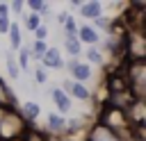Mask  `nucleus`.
<instances>
[{"instance_id": "1", "label": "nucleus", "mask_w": 146, "mask_h": 141, "mask_svg": "<svg viewBox=\"0 0 146 141\" xmlns=\"http://www.w3.org/2000/svg\"><path fill=\"white\" fill-rule=\"evenodd\" d=\"M64 86H62V91L71 98H78V100H89L91 98V93H89V89L84 86V84H80V82H71V80H66V82H62Z\"/></svg>"}, {"instance_id": "2", "label": "nucleus", "mask_w": 146, "mask_h": 141, "mask_svg": "<svg viewBox=\"0 0 146 141\" xmlns=\"http://www.w3.org/2000/svg\"><path fill=\"white\" fill-rule=\"evenodd\" d=\"M68 70H71V77H73L75 82H80V84L87 82V80H91V66H89V64H80V61L73 59V61L68 64ZM73 80H71V82H73Z\"/></svg>"}, {"instance_id": "3", "label": "nucleus", "mask_w": 146, "mask_h": 141, "mask_svg": "<svg viewBox=\"0 0 146 141\" xmlns=\"http://www.w3.org/2000/svg\"><path fill=\"white\" fill-rule=\"evenodd\" d=\"M41 64H43V68H64V59H62V55H59V50L57 48H48L46 52H43V57H41Z\"/></svg>"}, {"instance_id": "4", "label": "nucleus", "mask_w": 146, "mask_h": 141, "mask_svg": "<svg viewBox=\"0 0 146 141\" xmlns=\"http://www.w3.org/2000/svg\"><path fill=\"white\" fill-rule=\"evenodd\" d=\"M89 141H119L116 132L107 125H96L91 132H89Z\"/></svg>"}, {"instance_id": "5", "label": "nucleus", "mask_w": 146, "mask_h": 141, "mask_svg": "<svg viewBox=\"0 0 146 141\" xmlns=\"http://www.w3.org/2000/svg\"><path fill=\"white\" fill-rule=\"evenodd\" d=\"M52 100H55V105H57V109L62 111V114H66V111H71V98L62 91V89H52ZM59 114V116H62Z\"/></svg>"}, {"instance_id": "6", "label": "nucleus", "mask_w": 146, "mask_h": 141, "mask_svg": "<svg viewBox=\"0 0 146 141\" xmlns=\"http://www.w3.org/2000/svg\"><path fill=\"white\" fill-rule=\"evenodd\" d=\"M75 39H78L80 43H96V41H98V32H96L91 25H82V27H78Z\"/></svg>"}, {"instance_id": "7", "label": "nucleus", "mask_w": 146, "mask_h": 141, "mask_svg": "<svg viewBox=\"0 0 146 141\" xmlns=\"http://www.w3.org/2000/svg\"><path fill=\"white\" fill-rule=\"evenodd\" d=\"M80 14L84 16V18H100V14H103V5L100 2H82V7H80Z\"/></svg>"}, {"instance_id": "8", "label": "nucleus", "mask_w": 146, "mask_h": 141, "mask_svg": "<svg viewBox=\"0 0 146 141\" xmlns=\"http://www.w3.org/2000/svg\"><path fill=\"white\" fill-rule=\"evenodd\" d=\"M9 43H11V50H21V43H23V36H21V30H18V25L16 23H11L9 25Z\"/></svg>"}, {"instance_id": "9", "label": "nucleus", "mask_w": 146, "mask_h": 141, "mask_svg": "<svg viewBox=\"0 0 146 141\" xmlns=\"http://www.w3.org/2000/svg\"><path fill=\"white\" fill-rule=\"evenodd\" d=\"M64 125H66V118L59 116V114H48V130L50 132H64Z\"/></svg>"}, {"instance_id": "10", "label": "nucleus", "mask_w": 146, "mask_h": 141, "mask_svg": "<svg viewBox=\"0 0 146 141\" xmlns=\"http://www.w3.org/2000/svg\"><path fill=\"white\" fill-rule=\"evenodd\" d=\"M62 25H64V36H66V39H75V34H78V23H75V18H73V16H66V20H64Z\"/></svg>"}, {"instance_id": "11", "label": "nucleus", "mask_w": 146, "mask_h": 141, "mask_svg": "<svg viewBox=\"0 0 146 141\" xmlns=\"http://www.w3.org/2000/svg\"><path fill=\"white\" fill-rule=\"evenodd\" d=\"M27 7L32 9L30 14H39V16H48V2H41V0H30L27 2Z\"/></svg>"}, {"instance_id": "12", "label": "nucleus", "mask_w": 146, "mask_h": 141, "mask_svg": "<svg viewBox=\"0 0 146 141\" xmlns=\"http://www.w3.org/2000/svg\"><path fill=\"white\" fill-rule=\"evenodd\" d=\"M64 45H66V52H68L71 57H80V52H82V43H80L78 39H64Z\"/></svg>"}, {"instance_id": "13", "label": "nucleus", "mask_w": 146, "mask_h": 141, "mask_svg": "<svg viewBox=\"0 0 146 141\" xmlns=\"http://www.w3.org/2000/svg\"><path fill=\"white\" fill-rule=\"evenodd\" d=\"M39 105L36 102H32V100H27V102H23V114H25V118L27 121H32V118H36L39 116Z\"/></svg>"}, {"instance_id": "14", "label": "nucleus", "mask_w": 146, "mask_h": 141, "mask_svg": "<svg viewBox=\"0 0 146 141\" xmlns=\"http://www.w3.org/2000/svg\"><path fill=\"white\" fill-rule=\"evenodd\" d=\"M46 50H48L46 41H34V43H32V48H30V55H32V57H36V59H41Z\"/></svg>"}, {"instance_id": "15", "label": "nucleus", "mask_w": 146, "mask_h": 141, "mask_svg": "<svg viewBox=\"0 0 146 141\" xmlns=\"http://www.w3.org/2000/svg\"><path fill=\"white\" fill-rule=\"evenodd\" d=\"M2 102H9V105H14V93L7 89L5 80H0V105H2Z\"/></svg>"}, {"instance_id": "16", "label": "nucleus", "mask_w": 146, "mask_h": 141, "mask_svg": "<svg viewBox=\"0 0 146 141\" xmlns=\"http://www.w3.org/2000/svg\"><path fill=\"white\" fill-rule=\"evenodd\" d=\"M7 70H9V75H11L14 80H18L21 70H18V64H16V59H14V55H11V52L7 55Z\"/></svg>"}, {"instance_id": "17", "label": "nucleus", "mask_w": 146, "mask_h": 141, "mask_svg": "<svg viewBox=\"0 0 146 141\" xmlns=\"http://www.w3.org/2000/svg\"><path fill=\"white\" fill-rule=\"evenodd\" d=\"M87 59H89V64H103V61H105L103 52L96 50V48H89V50H87Z\"/></svg>"}, {"instance_id": "18", "label": "nucleus", "mask_w": 146, "mask_h": 141, "mask_svg": "<svg viewBox=\"0 0 146 141\" xmlns=\"http://www.w3.org/2000/svg\"><path fill=\"white\" fill-rule=\"evenodd\" d=\"M25 25H27L30 32H34V30L41 25V16H39V14H30V16L25 18Z\"/></svg>"}, {"instance_id": "19", "label": "nucleus", "mask_w": 146, "mask_h": 141, "mask_svg": "<svg viewBox=\"0 0 146 141\" xmlns=\"http://www.w3.org/2000/svg\"><path fill=\"white\" fill-rule=\"evenodd\" d=\"M16 64H18L23 70H27V68H30V52L21 48V50H18V61H16Z\"/></svg>"}, {"instance_id": "20", "label": "nucleus", "mask_w": 146, "mask_h": 141, "mask_svg": "<svg viewBox=\"0 0 146 141\" xmlns=\"http://www.w3.org/2000/svg\"><path fill=\"white\" fill-rule=\"evenodd\" d=\"M32 34L36 36V41H46V36H48V27H46V25H39Z\"/></svg>"}, {"instance_id": "21", "label": "nucleus", "mask_w": 146, "mask_h": 141, "mask_svg": "<svg viewBox=\"0 0 146 141\" xmlns=\"http://www.w3.org/2000/svg\"><path fill=\"white\" fill-rule=\"evenodd\" d=\"M9 25H11L9 18H0V34H7L9 32Z\"/></svg>"}, {"instance_id": "22", "label": "nucleus", "mask_w": 146, "mask_h": 141, "mask_svg": "<svg viewBox=\"0 0 146 141\" xmlns=\"http://www.w3.org/2000/svg\"><path fill=\"white\" fill-rule=\"evenodd\" d=\"M34 77H36V82H46V80H48V75H46V70H43V68H36Z\"/></svg>"}, {"instance_id": "23", "label": "nucleus", "mask_w": 146, "mask_h": 141, "mask_svg": "<svg viewBox=\"0 0 146 141\" xmlns=\"http://www.w3.org/2000/svg\"><path fill=\"white\" fill-rule=\"evenodd\" d=\"M0 18H9V5L0 2Z\"/></svg>"}, {"instance_id": "24", "label": "nucleus", "mask_w": 146, "mask_h": 141, "mask_svg": "<svg viewBox=\"0 0 146 141\" xmlns=\"http://www.w3.org/2000/svg\"><path fill=\"white\" fill-rule=\"evenodd\" d=\"M96 25H98V27H107L105 32H110V20H107V18H103V16L96 18Z\"/></svg>"}, {"instance_id": "25", "label": "nucleus", "mask_w": 146, "mask_h": 141, "mask_svg": "<svg viewBox=\"0 0 146 141\" xmlns=\"http://www.w3.org/2000/svg\"><path fill=\"white\" fill-rule=\"evenodd\" d=\"M23 7H25V2H21V0H16V2H11V5H9V9H14V11H21Z\"/></svg>"}, {"instance_id": "26", "label": "nucleus", "mask_w": 146, "mask_h": 141, "mask_svg": "<svg viewBox=\"0 0 146 141\" xmlns=\"http://www.w3.org/2000/svg\"><path fill=\"white\" fill-rule=\"evenodd\" d=\"M0 121H2V107H0Z\"/></svg>"}]
</instances>
